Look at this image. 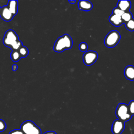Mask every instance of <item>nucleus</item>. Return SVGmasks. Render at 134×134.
I'll return each mask as SVG.
<instances>
[{"mask_svg": "<svg viewBox=\"0 0 134 134\" xmlns=\"http://www.w3.org/2000/svg\"><path fill=\"white\" fill-rule=\"evenodd\" d=\"M4 44L12 50H18L23 46L22 42L19 40L17 34L13 30L9 29L5 34L3 39Z\"/></svg>", "mask_w": 134, "mask_h": 134, "instance_id": "nucleus-1", "label": "nucleus"}, {"mask_svg": "<svg viewBox=\"0 0 134 134\" xmlns=\"http://www.w3.org/2000/svg\"><path fill=\"white\" fill-rule=\"evenodd\" d=\"M73 45V40L68 34H64L58 38L53 46V50L57 52H61L65 50L70 49Z\"/></svg>", "mask_w": 134, "mask_h": 134, "instance_id": "nucleus-2", "label": "nucleus"}, {"mask_svg": "<svg viewBox=\"0 0 134 134\" xmlns=\"http://www.w3.org/2000/svg\"><path fill=\"white\" fill-rule=\"evenodd\" d=\"M20 129L24 134H41L40 128L31 120L23 122L20 126Z\"/></svg>", "mask_w": 134, "mask_h": 134, "instance_id": "nucleus-3", "label": "nucleus"}, {"mask_svg": "<svg viewBox=\"0 0 134 134\" xmlns=\"http://www.w3.org/2000/svg\"><path fill=\"white\" fill-rule=\"evenodd\" d=\"M116 115L118 119L124 122L129 120L132 116L129 113L128 105L125 103H119L116 110Z\"/></svg>", "mask_w": 134, "mask_h": 134, "instance_id": "nucleus-4", "label": "nucleus"}, {"mask_svg": "<svg viewBox=\"0 0 134 134\" xmlns=\"http://www.w3.org/2000/svg\"><path fill=\"white\" fill-rule=\"evenodd\" d=\"M120 38V34L118 31L115 30H112L105 37L104 44L107 47L113 48L118 43Z\"/></svg>", "mask_w": 134, "mask_h": 134, "instance_id": "nucleus-5", "label": "nucleus"}, {"mask_svg": "<svg viewBox=\"0 0 134 134\" xmlns=\"http://www.w3.org/2000/svg\"><path fill=\"white\" fill-rule=\"evenodd\" d=\"M98 54L95 51H87L85 52L83 56L84 64L87 66L93 64L97 60Z\"/></svg>", "mask_w": 134, "mask_h": 134, "instance_id": "nucleus-6", "label": "nucleus"}, {"mask_svg": "<svg viewBox=\"0 0 134 134\" xmlns=\"http://www.w3.org/2000/svg\"><path fill=\"white\" fill-rule=\"evenodd\" d=\"M125 127V122L119 119L114 121L112 124L111 131L113 134H121Z\"/></svg>", "mask_w": 134, "mask_h": 134, "instance_id": "nucleus-7", "label": "nucleus"}, {"mask_svg": "<svg viewBox=\"0 0 134 134\" xmlns=\"http://www.w3.org/2000/svg\"><path fill=\"white\" fill-rule=\"evenodd\" d=\"M14 16L7 6H0V17L3 20L7 22L10 21Z\"/></svg>", "mask_w": 134, "mask_h": 134, "instance_id": "nucleus-8", "label": "nucleus"}, {"mask_svg": "<svg viewBox=\"0 0 134 134\" xmlns=\"http://www.w3.org/2000/svg\"><path fill=\"white\" fill-rule=\"evenodd\" d=\"M78 7L80 10L89 11L92 9V3L89 1L80 0L78 2Z\"/></svg>", "mask_w": 134, "mask_h": 134, "instance_id": "nucleus-9", "label": "nucleus"}, {"mask_svg": "<svg viewBox=\"0 0 134 134\" xmlns=\"http://www.w3.org/2000/svg\"><path fill=\"white\" fill-rule=\"evenodd\" d=\"M109 21L112 25L116 27L120 26L122 24H124V21L120 16L113 14L109 16Z\"/></svg>", "mask_w": 134, "mask_h": 134, "instance_id": "nucleus-10", "label": "nucleus"}, {"mask_svg": "<svg viewBox=\"0 0 134 134\" xmlns=\"http://www.w3.org/2000/svg\"><path fill=\"white\" fill-rule=\"evenodd\" d=\"M124 75L126 78L130 81L134 80V66L128 65L124 70Z\"/></svg>", "mask_w": 134, "mask_h": 134, "instance_id": "nucleus-11", "label": "nucleus"}, {"mask_svg": "<svg viewBox=\"0 0 134 134\" xmlns=\"http://www.w3.org/2000/svg\"><path fill=\"white\" fill-rule=\"evenodd\" d=\"M131 2L130 1H119L117 7L124 12L129 11L131 7Z\"/></svg>", "mask_w": 134, "mask_h": 134, "instance_id": "nucleus-12", "label": "nucleus"}, {"mask_svg": "<svg viewBox=\"0 0 134 134\" xmlns=\"http://www.w3.org/2000/svg\"><path fill=\"white\" fill-rule=\"evenodd\" d=\"M18 3L17 1H9L7 6L9 8L12 14L15 16L18 12Z\"/></svg>", "mask_w": 134, "mask_h": 134, "instance_id": "nucleus-13", "label": "nucleus"}, {"mask_svg": "<svg viewBox=\"0 0 134 134\" xmlns=\"http://www.w3.org/2000/svg\"><path fill=\"white\" fill-rule=\"evenodd\" d=\"M10 58L12 61L14 62H17L21 59V56L19 53L18 50H12L10 53Z\"/></svg>", "mask_w": 134, "mask_h": 134, "instance_id": "nucleus-14", "label": "nucleus"}, {"mask_svg": "<svg viewBox=\"0 0 134 134\" xmlns=\"http://www.w3.org/2000/svg\"><path fill=\"white\" fill-rule=\"evenodd\" d=\"M121 17L122 21H124V23L125 24V23H127V21H128L130 20H131V19H132L133 16H132V13L130 11H128V12H125L122 15Z\"/></svg>", "mask_w": 134, "mask_h": 134, "instance_id": "nucleus-15", "label": "nucleus"}, {"mask_svg": "<svg viewBox=\"0 0 134 134\" xmlns=\"http://www.w3.org/2000/svg\"><path fill=\"white\" fill-rule=\"evenodd\" d=\"M18 51L21 58L26 57L29 53V51L28 48L24 46H23L21 47H20L18 49Z\"/></svg>", "mask_w": 134, "mask_h": 134, "instance_id": "nucleus-16", "label": "nucleus"}, {"mask_svg": "<svg viewBox=\"0 0 134 134\" xmlns=\"http://www.w3.org/2000/svg\"><path fill=\"white\" fill-rule=\"evenodd\" d=\"M126 28L130 31H134V18L131 19L129 21L125 23Z\"/></svg>", "mask_w": 134, "mask_h": 134, "instance_id": "nucleus-17", "label": "nucleus"}, {"mask_svg": "<svg viewBox=\"0 0 134 134\" xmlns=\"http://www.w3.org/2000/svg\"><path fill=\"white\" fill-rule=\"evenodd\" d=\"M129 113L131 116L134 115V100H131L128 105Z\"/></svg>", "mask_w": 134, "mask_h": 134, "instance_id": "nucleus-18", "label": "nucleus"}, {"mask_svg": "<svg viewBox=\"0 0 134 134\" xmlns=\"http://www.w3.org/2000/svg\"><path fill=\"white\" fill-rule=\"evenodd\" d=\"M125 12L122 10H121L120 9H119V8H118L117 7L114 8L113 9V14H114V15H117V16H121Z\"/></svg>", "mask_w": 134, "mask_h": 134, "instance_id": "nucleus-19", "label": "nucleus"}, {"mask_svg": "<svg viewBox=\"0 0 134 134\" xmlns=\"http://www.w3.org/2000/svg\"><path fill=\"white\" fill-rule=\"evenodd\" d=\"M79 50L81 51H86L88 49V46L85 42H81L79 46Z\"/></svg>", "mask_w": 134, "mask_h": 134, "instance_id": "nucleus-20", "label": "nucleus"}, {"mask_svg": "<svg viewBox=\"0 0 134 134\" xmlns=\"http://www.w3.org/2000/svg\"><path fill=\"white\" fill-rule=\"evenodd\" d=\"M6 129V124L5 122L0 119V132H2L4 131Z\"/></svg>", "mask_w": 134, "mask_h": 134, "instance_id": "nucleus-21", "label": "nucleus"}, {"mask_svg": "<svg viewBox=\"0 0 134 134\" xmlns=\"http://www.w3.org/2000/svg\"><path fill=\"white\" fill-rule=\"evenodd\" d=\"M9 134H24L22 131L19 129H14L13 130H11Z\"/></svg>", "mask_w": 134, "mask_h": 134, "instance_id": "nucleus-22", "label": "nucleus"}, {"mask_svg": "<svg viewBox=\"0 0 134 134\" xmlns=\"http://www.w3.org/2000/svg\"><path fill=\"white\" fill-rule=\"evenodd\" d=\"M12 69L13 71H16L17 70V69H18V66H17V64H14V65H13V66H12Z\"/></svg>", "mask_w": 134, "mask_h": 134, "instance_id": "nucleus-23", "label": "nucleus"}, {"mask_svg": "<svg viewBox=\"0 0 134 134\" xmlns=\"http://www.w3.org/2000/svg\"><path fill=\"white\" fill-rule=\"evenodd\" d=\"M43 134H57V133L54 131H48L44 132Z\"/></svg>", "mask_w": 134, "mask_h": 134, "instance_id": "nucleus-24", "label": "nucleus"}, {"mask_svg": "<svg viewBox=\"0 0 134 134\" xmlns=\"http://www.w3.org/2000/svg\"><path fill=\"white\" fill-rule=\"evenodd\" d=\"M69 2L72 4H74L75 2H76V1L75 0H73V1H69Z\"/></svg>", "mask_w": 134, "mask_h": 134, "instance_id": "nucleus-25", "label": "nucleus"}]
</instances>
